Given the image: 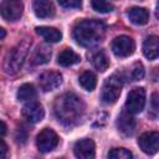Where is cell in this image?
Wrapping results in <instances>:
<instances>
[{
  "label": "cell",
  "instance_id": "obj_1",
  "mask_svg": "<svg viewBox=\"0 0 159 159\" xmlns=\"http://www.w3.org/2000/svg\"><path fill=\"white\" fill-rule=\"evenodd\" d=\"M55 116L66 127H73L81 122L84 114V103L75 93H65L56 98Z\"/></svg>",
  "mask_w": 159,
  "mask_h": 159
},
{
  "label": "cell",
  "instance_id": "obj_2",
  "mask_svg": "<svg viewBox=\"0 0 159 159\" xmlns=\"http://www.w3.org/2000/svg\"><path fill=\"white\" fill-rule=\"evenodd\" d=\"M106 35V25L97 19L81 20L73 27V39L84 47H92L99 43Z\"/></svg>",
  "mask_w": 159,
  "mask_h": 159
},
{
  "label": "cell",
  "instance_id": "obj_3",
  "mask_svg": "<svg viewBox=\"0 0 159 159\" xmlns=\"http://www.w3.org/2000/svg\"><path fill=\"white\" fill-rule=\"evenodd\" d=\"M30 43H31V41L25 39L7 52L5 61H4V70L6 73L14 75L21 68V66L25 61V57L27 55V50L30 47Z\"/></svg>",
  "mask_w": 159,
  "mask_h": 159
},
{
  "label": "cell",
  "instance_id": "obj_4",
  "mask_svg": "<svg viewBox=\"0 0 159 159\" xmlns=\"http://www.w3.org/2000/svg\"><path fill=\"white\" fill-rule=\"evenodd\" d=\"M122 87H123V80L120 78L119 75L114 73L109 76L104 81L103 87H102V94H101L102 101L108 104L114 103L120 96Z\"/></svg>",
  "mask_w": 159,
  "mask_h": 159
},
{
  "label": "cell",
  "instance_id": "obj_5",
  "mask_svg": "<svg viewBox=\"0 0 159 159\" xmlns=\"http://www.w3.org/2000/svg\"><path fill=\"white\" fill-rule=\"evenodd\" d=\"M145 106V91L142 87H135L133 88L127 97L125 107L127 111L132 114H137L143 111Z\"/></svg>",
  "mask_w": 159,
  "mask_h": 159
},
{
  "label": "cell",
  "instance_id": "obj_6",
  "mask_svg": "<svg viewBox=\"0 0 159 159\" xmlns=\"http://www.w3.org/2000/svg\"><path fill=\"white\" fill-rule=\"evenodd\" d=\"M135 50L134 40L127 35L117 36L112 41V51L118 57H128Z\"/></svg>",
  "mask_w": 159,
  "mask_h": 159
},
{
  "label": "cell",
  "instance_id": "obj_7",
  "mask_svg": "<svg viewBox=\"0 0 159 159\" xmlns=\"http://www.w3.org/2000/svg\"><path fill=\"white\" fill-rule=\"evenodd\" d=\"M57 144H58V135L56 134L55 130L50 128H45L39 133L36 139V145L40 152L42 153L51 152L57 147Z\"/></svg>",
  "mask_w": 159,
  "mask_h": 159
},
{
  "label": "cell",
  "instance_id": "obj_8",
  "mask_svg": "<svg viewBox=\"0 0 159 159\" xmlns=\"http://www.w3.org/2000/svg\"><path fill=\"white\" fill-rule=\"evenodd\" d=\"M24 5L19 0H4L0 2L1 16L7 21H16L22 15Z\"/></svg>",
  "mask_w": 159,
  "mask_h": 159
},
{
  "label": "cell",
  "instance_id": "obj_9",
  "mask_svg": "<svg viewBox=\"0 0 159 159\" xmlns=\"http://www.w3.org/2000/svg\"><path fill=\"white\" fill-rule=\"evenodd\" d=\"M139 148L149 155L159 152V132H145L138 139Z\"/></svg>",
  "mask_w": 159,
  "mask_h": 159
},
{
  "label": "cell",
  "instance_id": "obj_10",
  "mask_svg": "<svg viewBox=\"0 0 159 159\" xmlns=\"http://www.w3.org/2000/svg\"><path fill=\"white\" fill-rule=\"evenodd\" d=\"M62 83V75L56 71H46L40 75L39 84L43 92H50L56 89Z\"/></svg>",
  "mask_w": 159,
  "mask_h": 159
},
{
  "label": "cell",
  "instance_id": "obj_11",
  "mask_svg": "<svg viewBox=\"0 0 159 159\" xmlns=\"http://www.w3.org/2000/svg\"><path fill=\"white\" fill-rule=\"evenodd\" d=\"M73 152L77 159H94L96 145L92 139H80L76 142Z\"/></svg>",
  "mask_w": 159,
  "mask_h": 159
},
{
  "label": "cell",
  "instance_id": "obj_12",
  "mask_svg": "<svg viewBox=\"0 0 159 159\" xmlns=\"http://www.w3.org/2000/svg\"><path fill=\"white\" fill-rule=\"evenodd\" d=\"M22 116L27 122L37 123L43 118L45 111H43L42 106L39 102L31 101V102L25 103V106L22 107Z\"/></svg>",
  "mask_w": 159,
  "mask_h": 159
},
{
  "label": "cell",
  "instance_id": "obj_13",
  "mask_svg": "<svg viewBox=\"0 0 159 159\" xmlns=\"http://www.w3.org/2000/svg\"><path fill=\"white\" fill-rule=\"evenodd\" d=\"M135 119L133 118L132 113H129L128 111H124L122 112L119 116H118V119H117V127H118V130L124 134V135H132L135 130Z\"/></svg>",
  "mask_w": 159,
  "mask_h": 159
},
{
  "label": "cell",
  "instance_id": "obj_14",
  "mask_svg": "<svg viewBox=\"0 0 159 159\" xmlns=\"http://www.w3.org/2000/svg\"><path fill=\"white\" fill-rule=\"evenodd\" d=\"M143 53L148 60L159 57V36H148L143 42Z\"/></svg>",
  "mask_w": 159,
  "mask_h": 159
},
{
  "label": "cell",
  "instance_id": "obj_15",
  "mask_svg": "<svg viewBox=\"0 0 159 159\" xmlns=\"http://www.w3.org/2000/svg\"><path fill=\"white\" fill-rule=\"evenodd\" d=\"M34 11L37 17L46 19L55 15V6L51 1L47 0H36L34 2Z\"/></svg>",
  "mask_w": 159,
  "mask_h": 159
},
{
  "label": "cell",
  "instance_id": "obj_16",
  "mask_svg": "<svg viewBox=\"0 0 159 159\" xmlns=\"http://www.w3.org/2000/svg\"><path fill=\"white\" fill-rule=\"evenodd\" d=\"M51 58V48L47 45H39L31 56L32 65H45Z\"/></svg>",
  "mask_w": 159,
  "mask_h": 159
},
{
  "label": "cell",
  "instance_id": "obj_17",
  "mask_svg": "<svg viewBox=\"0 0 159 159\" xmlns=\"http://www.w3.org/2000/svg\"><path fill=\"white\" fill-rule=\"evenodd\" d=\"M36 34L40 35L47 42H58L62 39V34L60 30L50 26H39L36 27Z\"/></svg>",
  "mask_w": 159,
  "mask_h": 159
},
{
  "label": "cell",
  "instance_id": "obj_18",
  "mask_svg": "<svg viewBox=\"0 0 159 159\" xmlns=\"http://www.w3.org/2000/svg\"><path fill=\"white\" fill-rule=\"evenodd\" d=\"M81 61V57L78 53H76L71 48H65L60 52L58 57H57V62L63 66V67H68L72 65H76Z\"/></svg>",
  "mask_w": 159,
  "mask_h": 159
},
{
  "label": "cell",
  "instance_id": "obj_19",
  "mask_svg": "<svg viewBox=\"0 0 159 159\" xmlns=\"http://www.w3.org/2000/svg\"><path fill=\"white\" fill-rule=\"evenodd\" d=\"M128 17H129V20H130L133 24H135V25H145V24L148 22V20H149V12H148V10L144 9V7H138V6H135V7L129 9V11H128Z\"/></svg>",
  "mask_w": 159,
  "mask_h": 159
},
{
  "label": "cell",
  "instance_id": "obj_20",
  "mask_svg": "<svg viewBox=\"0 0 159 159\" xmlns=\"http://www.w3.org/2000/svg\"><path fill=\"white\" fill-rule=\"evenodd\" d=\"M36 98V89L34 87V84L31 83H25L22 86H20V88L17 89V99L21 102H31L35 101Z\"/></svg>",
  "mask_w": 159,
  "mask_h": 159
},
{
  "label": "cell",
  "instance_id": "obj_21",
  "mask_svg": "<svg viewBox=\"0 0 159 159\" xmlns=\"http://www.w3.org/2000/svg\"><path fill=\"white\" fill-rule=\"evenodd\" d=\"M92 61H93V66L98 70V71H101V72H104L107 68H108V66H109V60H108V56H107V53L104 52V51H97L94 55H93V57H92Z\"/></svg>",
  "mask_w": 159,
  "mask_h": 159
},
{
  "label": "cell",
  "instance_id": "obj_22",
  "mask_svg": "<svg viewBox=\"0 0 159 159\" xmlns=\"http://www.w3.org/2000/svg\"><path fill=\"white\" fill-rule=\"evenodd\" d=\"M78 81H80V84H81L86 91H93V89L96 88V84H97V78H96V76H94L92 72H89V71L83 72V73L80 76Z\"/></svg>",
  "mask_w": 159,
  "mask_h": 159
},
{
  "label": "cell",
  "instance_id": "obj_23",
  "mask_svg": "<svg viewBox=\"0 0 159 159\" xmlns=\"http://www.w3.org/2000/svg\"><path fill=\"white\" fill-rule=\"evenodd\" d=\"M108 159H133V154L124 148H114L109 150Z\"/></svg>",
  "mask_w": 159,
  "mask_h": 159
},
{
  "label": "cell",
  "instance_id": "obj_24",
  "mask_svg": "<svg viewBox=\"0 0 159 159\" xmlns=\"http://www.w3.org/2000/svg\"><path fill=\"white\" fill-rule=\"evenodd\" d=\"M91 5H92V7H93L96 11H98V12H109V11H112L113 7H114L111 2L102 1V0H93V1L91 2Z\"/></svg>",
  "mask_w": 159,
  "mask_h": 159
},
{
  "label": "cell",
  "instance_id": "obj_25",
  "mask_svg": "<svg viewBox=\"0 0 159 159\" xmlns=\"http://www.w3.org/2000/svg\"><path fill=\"white\" fill-rule=\"evenodd\" d=\"M145 75V71H144V67L140 62H135L130 70V77L133 81H138V80H142Z\"/></svg>",
  "mask_w": 159,
  "mask_h": 159
},
{
  "label": "cell",
  "instance_id": "obj_26",
  "mask_svg": "<svg viewBox=\"0 0 159 159\" xmlns=\"http://www.w3.org/2000/svg\"><path fill=\"white\" fill-rule=\"evenodd\" d=\"M60 6H63L66 9H76V7H81L82 2L80 0H58Z\"/></svg>",
  "mask_w": 159,
  "mask_h": 159
},
{
  "label": "cell",
  "instance_id": "obj_27",
  "mask_svg": "<svg viewBox=\"0 0 159 159\" xmlns=\"http://www.w3.org/2000/svg\"><path fill=\"white\" fill-rule=\"evenodd\" d=\"M1 152H2L1 159H6V154H7V145H6V143L4 142V139H1Z\"/></svg>",
  "mask_w": 159,
  "mask_h": 159
},
{
  "label": "cell",
  "instance_id": "obj_28",
  "mask_svg": "<svg viewBox=\"0 0 159 159\" xmlns=\"http://www.w3.org/2000/svg\"><path fill=\"white\" fill-rule=\"evenodd\" d=\"M5 133H6V124H5V122H4V120H1V135L4 137V135H5Z\"/></svg>",
  "mask_w": 159,
  "mask_h": 159
},
{
  "label": "cell",
  "instance_id": "obj_29",
  "mask_svg": "<svg viewBox=\"0 0 159 159\" xmlns=\"http://www.w3.org/2000/svg\"><path fill=\"white\" fill-rule=\"evenodd\" d=\"M4 37H5V30H4L2 27H1V29H0V39L2 40Z\"/></svg>",
  "mask_w": 159,
  "mask_h": 159
},
{
  "label": "cell",
  "instance_id": "obj_30",
  "mask_svg": "<svg viewBox=\"0 0 159 159\" xmlns=\"http://www.w3.org/2000/svg\"><path fill=\"white\" fill-rule=\"evenodd\" d=\"M155 15H157V17L159 19V2L157 4V9H155Z\"/></svg>",
  "mask_w": 159,
  "mask_h": 159
}]
</instances>
